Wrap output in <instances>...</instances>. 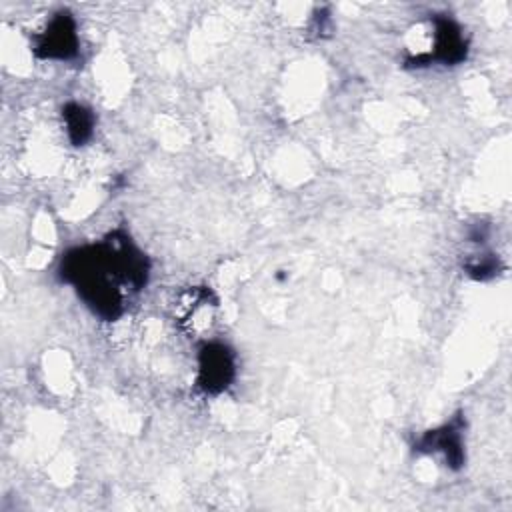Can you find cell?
Here are the masks:
<instances>
[{
    "label": "cell",
    "instance_id": "8992f818",
    "mask_svg": "<svg viewBox=\"0 0 512 512\" xmlns=\"http://www.w3.org/2000/svg\"><path fill=\"white\" fill-rule=\"evenodd\" d=\"M64 120H66V130L72 140V144L80 146L92 136V126H94V116L90 114L88 108L70 102L64 106Z\"/></svg>",
    "mask_w": 512,
    "mask_h": 512
},
{
    "label": "cell",
    "instance_id": "5b68a950",
    "mask_svg": "<svg viewBox=\"0 0 512 512\" xmlns=\"http://www.w3.org/2000/svg\"><path fill=\"white\" fill-rule=\"evenodd\" d=\"M418 450L424 452H444L446 462L452 468H458L464 462V452H462V420L454 418L450 424L442 426L440 430L428 432L420 442Z\"/></svg>",
    "mask_w": 512,
    "mask_h": 512
},
{
    "label": "cell",
    "instance_id": "3957f363",
    "mask_svg": "<svg viewBox=\"0 0 512 512\" xmlns=\"http://www.w3.org/2000/svg\"><path fill=\"white\" fill-rule=\"evenodd\" d=\"M234 376V356L232 352L218 342L206 344L200 350V370L198 384L208 394H218L228 388Z\"/></svg>",
    "mask_w": 512,
    "mask_h": 512
},
{
    "label": "cell",
    "instance_id": "277c9868",
    "mask_svg": "<svg viewBox=\"0 0 512 512\" xmlns=\"http://www.w3.org/2000/svg\"><path fill=\"white\" fill-rule=\"evenodd\" d=\"M466 58V40L454 20L448 16L434 18V54L430 60L458 64Z\"/></svg>",
    "mask_w": 512,
    "mask_h": 512
},
{
    "label": "cell",
    "instance_id": "7a4b0ae2",
    "mask_svg": "<svg viewBox=\"0 0 512 512\" xmlns=\"http://www.w3.org/2000/svg\"><path fill=\"white\" fill-rule=\"evenodd\" d=\"M78 38H76V24L68 12H58L48 28L36 36V54L40 58H58L66 60L76 54Z\"/></svg>",
    "mask_w": 512,
    "mask_h": 512
},
{
    "label": "cell",
    "instance_id": "6da1fadb",
    "mask_svg": "<svg viewBox=\"0 0 512 512\" xmlns=\"http://www.w3.org/2000/svg\"><path fill=\"white\" fill-rule=\"evenodd\" d=\"M60 276L98 316L114 320L124 308V288H144L148 262L128 236L114 232L102 244L70 250L60 262Z\"/></svg>",
    "mask_w": 512,
    "mask_h": 512
}]
</instances>
